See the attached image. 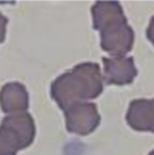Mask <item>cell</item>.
I'll return each mask as SVG.
<instances>
[{"label":"cell","mask_w":154,"mask_h":155,"mask_svg":"<svg viewBox=\"0 0 154 155\" xmlns=\"http://www.w3.org/2000/svg\"><path fill=\"white\" fill-rule=\"evenodd\" d=\"M104 90V79L96 63H81L57 77L51 85V95L64 111L76 102L96 99Z\"/></svg>","instance_id":"1"},{"label":"cell","mask_w":154,"mask_h":155,"mask_svg":"<svg viewBox=\"0 0 154 155\" xmlns=\"http://www.w3.org/2000/svg\"><path fill=\"white\" fill-rule=\"evenodd\" d=\"M93 28L100 33L101 48L113 57L132 49L135 34L118 1H98L92 6Z\"/></svg>","instance_id":"2"},{"label":"cell","mask_w":154,"mask_h":155,"mask_svg":"<svg viewBox=\"0 0 154 155\" xmlns=\"http://www.w3.org/2000/svg\"><path fill=\"white\" fill-rule=\"evenodd\" d=\"M35 137V123L28 112L13 113L0 124V155H17Z\"/></svg>","instance_id":"3"},{"label":"cell","mask_w":154,"mask_h":155,"mask_svg":"<svg viewBox=\"0 0 154 155\" xmlns=\"http://www.w3.org/2000/svg\"><path fill=\"white\" fill-rule=\"evenodd\" d=\"M66 130L79 136L95 131L100 124V114L94 102H76L64 110Z\"/></svg>","instance_id":"4"},{"label":"cell","mask_w":154,"mask_h":155,"mask_svg":"<svg viewBox=\"0 0 154 155\" xmlns=\"http://www.w3.org/2000/svg\"><path fill=\"white\" fill-rule=\"evenodd\" d=\"M104 82L106 84L125 85L134 82L137 76V69L132 57H112L102 58Z\"/></svg>","instance_id":"5"},{"label":"cell","mask_w":154,"mask_h":155,"mask_svg":"<svg viewBox=\"0 0 154 155\" xmlns=\"http://www.w3.org/2000/svg\"><path fill=\"white\" fill-rule=\"evenodd\" d=\"M126 123L136 131L154 132V99H136L129 105Z\"/></svg>","instance_id":"6"},{"label":"cell","mask_w":154,"mask_h":155,"mask_svg":"<svg viewBox=\"0 0 154 155\" xmlns=\"http://www.w3.org/2000/svg\"><path fill=\"white\" fill-rule=\"evenodd\" d=\"M0 106L5 113L25 112L29 107V95L25 87L18 82L5 84L0 90Z\"/></svg>","instance_id":"7"},{"label":"cell","mask_w":154,"mask_h":155,"mask_svg":"<svg viewBox=\"0 0 154 155\" xmlns=\"http://www.w3.org/2000/svg\"><path fill=\"white\" fill-rule=\"evenodd\" d=\"M6 25H7V18L0 13V43L4 42L6 36Z\"/></svg>","instance_id":"8"},{"label":"cell","mask_w":154,"mask_h":155,"mask_svg":"<svg viewBox=\"0 0 154 155\" xmlns=\"http://www.w3.org/2000/svg\"><path fill=\"white\" fill-rule=\"evenodd\" d=\"M147 38L152 42V45H154V16L151 18L149 25L147 28Z\"/></svg>","instance_id":"9"},{"label":"cell","mask_w":154,"mask_h":155,"mask_svg":"<svg viewBox=\"0 0 154 155\" xmlns=\"http://www.w3.org/2000/svg\"><path fill=\"white\" fill-rule=\"evenodd\" d=\"M149 155H154V150H152V152L149 153Z\"/></svg>","instance_id":"10"}]
</instances>
